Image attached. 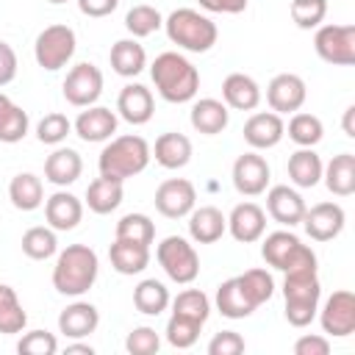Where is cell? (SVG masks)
Masks as SVG:
<instances>
[{
  "mask_svg": "<svg viewBox=\"0 0 355 355\" xmlns=\"http://www.w3.org/2000/svg\"><path fill=\"white\" fill-rule=\"evenodd\" d=\"M97 272H100L97 252L89 244H69L55 258L53 288L64 297H80L94 286Z\"/></svg>",
  "mask_w": 355,
  "mask_h": 355,
  "instance_id": "6da1fadb",
  "label": "cell"
},
{
  "mask_svg": "<svg viewBox=\"0 0 355 355\" xmlns=\"http://www.w3.org/2000/svg\"><path fill=\"white\" fill-rule=\"evenodd\" d=\"M150 75H153V83H155L158 94L166 103H189V100H194V94L200 89L197 67L186 55L172 53V50L155 55V61L150 67Z\"/></svg>",
  "mask_w": 355,
  "mask_h": 355,
  "instance_id": "7a4b0ae2",
  "label": "cell"
},
{
  "mask_svg": "<svg viewBox=\"0 0 355 355\" xmlns=\"http://www.w3.org/2000/svg\"><path fill=\"white\" fill-rule=\"evenodd\" d=\"M150 158H153L150 144H147L141 136L128 133V136L111 139V141L103 147L97 166H100V175H105V178L128 180V178L144 172L147 164H150Z\"/></svg>",
  "mask_w": 355,
  "mask_h": 355,
  "instance_id": "3957f363",
  "label": "cell"
},
{
  "mask_svg": "<svg viewBox=\"0 0 355 355\" xmlns=\"http://www.w3.org/2000/svg\"><path fill=\"white\" fill-rule=\"evenodd\" d=\"M164 28H166L169 42L189 53H208L219 39L216 22L194 8H175L164 19Z\"/></svg>",
  "mask_w": 355,
  "mask_h": 355,
  "instance_id": "277c9868",
  "label": "cell"
},
{
  "mask_svg": "<svg viewBox=\"0 0 355 355\" xmlns=\"http://www.w3.org/2000/svg\"><path fill=\"white\" fill-rule=\"evenodd\" d=\"M322 286L316 269H297L286 272L283 280V300H286V319L294 327H308L319 311Z\"/></svg>",
  "mask_w": 355,
  "mask_h": 355,
  "instance_id": "5b68a950",
  "label": "cell"
},
{
  "mask_svg": "<svg viewBox=\"0 0 355 355\" xmlns=\"http://www.w3.org/2000/svg\"><path fill=\"white\" fill-rule=\"evenodd\" d=\"M261 255L269 266L280 272H297V269H316V252L302 244L291 230H275L263 239Z\"/></svg>",
  "mask_w": 355,
  "mask_h": 355,
  "instance_id": "8992f818",
  "label": "cell"
},
{
  "mask_svg": "<svg viewBox=\"0 0 355 355\" xmlns=\"http://www.w3.org/2000/svg\"><path fill=\"white\" fill-rule=\"evenodd\" d=\"M75 47H78V36L69 25H47L36 36L33 55H36V64L42 69L55 72V69L69 64V58L75 55Z\"/></svg>",
  "mask_w": 355,
  "mask_h": 355,
  "instance_id": "52a82bcc",
  "label": "cell"
},
{
  "mask_svg": "<svg viewBox=\"0 0 355 355\" xmlns=\"http://www.w3.org/2000/svg\"><path fill=\"white\" fill-rule=\"evenodd\" d=\"M155 258H158L161 269L166 272V277L175 283L186 286L200 275V255H197L194 244H189L183 236H166L158 244Z\"/></svg>",
  "mask_w": 355,
  "mask_h": 355,
  "instance_id": "ba28073f",
  "label": "cell"
},
{
  "mask_svg": "<svg viewBox=\"0 0 355 355\" xmlns=\"http://www.w3.org/2000/svg\"><path fill=\"white\" fill-rule=\"evenodd\" d=\"M313 47L322 61L336 67L355 64V25H322L313 36Z\"/></svg>",
  "mask_w": 355,
  "mask_h": 355,
  "instance_id": "9c48e42d",
  "label": "cell"
},
{
  "mask_svg": "<svg viewBox=\"0 0 355 355\" xmlns=\"http://www.w3.org/2000/svg\"><path fill=\"white\" fill-rule=\"evenodd\" d=\"M100 94H103V72H100V67H94L89 61H80L67 72V78H64V100L69 105H75V108L94 105Z\"/></svg>",
  "mask_w": 355,
  "mask_h": 355,
  "instance_id": "30bf717a",
  "label": "cell"
},
{
  "mask_svg": "<svg viewBox=\"0 0 355 355\" xmlns=\"http://www.w3.org/2000/svg\"><path fill=\"white\" fill-rule=\"evenodd\" d=\"M197 202V189L186 178H169L155 189V208L166 219L189 216Z\"/></svg>",
  "mask_w": 355,
  "mask_h": 355,
  "instance_id": "8fae6325",
  "label": "cell"
},
{
  "mask_svg": "<svg viewBox=\"0 0 355 355\" xmlns=\"http://www.w3.org/2000/svg\"><path fill=\"white\" fill-rule=\"evenodd\" d=\"M322 330L336 338H347L355 333V294L349 288H338L327 297L322 308Z\"/></svg>",
  "mask_w": 355,
  "mask_h": 355,
  "instance_id": "7c38bea8",
  "label": "cell"
},
{
  "mask_svg": "<svg viewBox=\"0 0 355 355\" xmlns=\"http://www.w3.org/2000/svg\"><path fill=\"white\" fill-rule=\"evenodd\" d=\"M305 97H308V89H305V80L294 72H280L269 80L266 86V103L275 114H294L305 105Z\"/></svg>",
  "mask_w": 355,
  "mask_h": 355,
  "instance_id": "4fadbf2b",
  "label": "cell"
},
{
  "mask_svg": "<svg viewBox=\"0 0 355 355\" xmlns=\"http://www.w3.org/2000/svg\"><path fill=\"white\" fill-rule=\"evenodd\" d=\"M269 175H272V169H269L266 158L258 155V153H244L233 164V186L244 197L263 194L266 186H269Z\"/></svg>",
  "mask_w": 355,
  "mask_h": 355,
  "instance_id": "5bb4252c",
  "label": "cell"
},
{
  "mask_svg": "<svg viewBox=\"0 0 355 355\" xmlns=\"http://www.w3.org/2000/svg\"><path fill=\"white\" fill-rule=\"evenodd\" d=\"M347 214L338 202H316L311 208H305L302 216V227L313 241H330L344 230Z\"/></svg>",
  "mask_w": 355,
  "mask_h": 355,
  "instance_id": "9a60e30c",
  "label": "cell"
},
{
  "mask_svg": "<svg viewBox=\"0 0 355 355\" xmlns=\"http://www.w3.org/2000/svg\"><path fill=\"white\" fill-rule=\"evenodd\" d=\"M283 136H286V125L283 116L275 111H258L244 122V141L252 150H269L280 144Z\"/></svg>",
  "mask_w": 355,
  "mask_h": 355,
  "instance_id": "2e32d148",
  "label": "cell"
},
{
  "mask_svg": "<svg viewBox=\"0 0 355 355\" xmlns=\"http://www.w3.org/2000/svg\"><path fill=\"white\" fill-rule=\"evenodd\" d=\"M305 208H308V205H305V200H302V194H300L297 189L272 186L269 194H266V214H269L275 222L286 225V227L300 225L302 216H305Z\"/></svg>",
  "mask_w": 355,
  "mask_h": 355,
  "instance_id": "e0dca14e",
  "label": "cell"
},
{
  "mask_svg": "<svg viewBox=\"0 0 355 355\" xmlns=\"http://www.w3.org/2000/svg\"><path fill=\"white\" fill-rule=\"evenodd\" d=\"M227 230H230V236L236 241L252 244L266 230V211L261 205H255V202H239L227 216Z\"/></svg>",
  "mask_w": 355,
  "mask_h": 355,
  "instance_id": "ac0fdd59",
  "label": "cell"
},
{
  "mask_svg": "<svg viewBox=\"0 0 355 355\" xmlns=\"http://www.w3.org/2000/svg\"><path fill=\"white\" fill-rule=\"evenodd\" d=\"M116 111L125 122L130 125H144L153 119V111H155V100H153V92L141 83H128L119 97H116Z\"/></svg>",
  "mask_w": 355,
  "mask_h": 355,
  "instance_id": "d6986e66",
  "label": "cell"
},
{
  "mask_svg": "<svg viewBox=\"0 0 355 355\" xmlns=\"http://www.w3.org/2000/svg\"><path fill=\"white\" fill-rule=\"evenodd\" d=\"M116 114L105 105H86V111L78 114L75 119V133L83 139V141H105L116 133Z\"/></svg>",
  "mask_w": 355,
  "mask_h": 355,
  "instance_id": "ffe728a7",
  "label": "cell"
},
{
  "mask_svg": "<svg viewBox=\"0 0 355 355\" xmlns=\"http://www.w3.org/2000/svg\"><path fill=\"white\" fill-rule=\"evenodd\" d=\"M44 216L53 230H72L83 219V202L69 191H55L44 200Z\"/></svg>",
  "mask_w": 355,
  "mask_h": 355,
  "instance_id": "44dd1931",
  "label": "cell"
},
{
  "mask_svg": "<svg viewBox=\"0 0 355 355\" xmlns=\"http://www.w3.org/2000/svg\"><path fill=\"white\" fill-rule=\"evenodd\" d=\"M227 230V216L214 208V205H200V208H191L189 214V236L197 241V244H214L225 236Z\"/></svg>",
  "mask_w": 355,
  "mask_h": 355,
  "instance_id": "7402d4cb",
  "label": "cell"
},
{
  "mask_svg": "<svg viewBox=\"0 0 355 355\" xmlns=\"http://www.w3.org/2000/svg\"><path fill=\"white\" fill-rule=\"evenodd\" d=\"M97 324H100L97 308L92 302H83V300L67 305L61 311V316H58V330L67 338H86V336H92L97 330Z\"/></svg>",
  "mask_w": 355,
  "mask_h": 355,
  "instance_id": "603a6c76",
  "label": "cell"
},
{
  "mask_svg": "<svg viewBox=\"0 0 355 355\" xmlns=\"http://www.w3.org/2000/svg\"><path fill=\"white\" fill-rule=\"evenodd\" d=\"M222 97H225V105L236 111H252L261 103V86L255 83V78L244 72H230L222 83Z\"/></svg>",
  "mask_w": 355,
  "mask_h": 355,
  "instance_id": "cb8c5ba5",
  "label": "cell"
},
{
  "mask_svg": "<svg viewBox=\"0 0 355 355\" xmlns=\"http://www.w3.org/2000/svg\"><path fill=\"white\" fill-rule=\"evenodd\" d=\"M80 172H83V158L72 147H58L44 161V178L53 186H69L80 178Z\"/></svg>",
  "mask_w": 355,
  "mask_h": 355,
  "instance_id": "d4e9b609",
  "label": "cell"
},
{
  "mask_svg": "<svg viewBox=\"0 0 355 355\" xmlns=\"http://www.w3.org/2000/svg\"><path fill=\"white\" fill-rule=\"evenodd\" d=\"M191 128L197 130V133H202V136H216V133H222L225 128H227V119H230V114H227V105L222 103V100H214V97H202V100H197L194 105H191Z\"/></svg>",
  "mask_w": 355,
  "mask_h": 355,
  "instance_id": "484cf974",
  "label": "cell"
},
{
  "mask_svg": "<svg viewBox=\"0 0 355 355\" xmlns=\"http://www.w3.org/2000/svg\"><path fill=\"white\" fill-rule=\"evenodd\" d=\"M150 153L155 155V161L164 169H183L191 161V139L169 130V133H161L155 139V147Z\"/></svg>",
  "mask_w": 355,
  "mask_h": 355,
  "instance_id": "4316f807",
  "label": "cell"
},
{
  "mask_svg": "<svg viewBox=\"0 0 355 355\" xmlns=\"http://www.w3.org/2000/svg\"><path fill=\"white\" fill-rule=\"evenodd\" d=\"M108 258H111V266L119 275H139L150 263V247L136 244V241H125V239H114V244L108 250Z\"/></svg>",
  "mask_w": 355,
  "mask_h": 355,
  "instance_id": "83f0119b",
  "label": "cell"
},
{
  "mask_svg": "<svg viewBox=\"0 0 355 355\" xmlns=\"http://www.w3.org/2000/svg\"><path fill=\"white\" fill-rule=\"evenodd\" d=\"M122 183L125 180L105 178V175H100L97 180H92L89 189H86V205H89V211H94V214H111V211H116L119 202H122V197H125V186Z\"/></svg>",
  "mask_w": 355,
  "mask_h": 355,
  "instance_id": "f1b7e54d",
  "label": "cell"
},
{
  "mask_svg": "<svg viewBox=\"0 0 355 355\" xmlns=\"http://www.w3.org/2000/svg\"><path fill=\"white\" fill-rule=\"evenodd\" d=\"M324 186L336 194V197H349L355 194V155L352 153H338L333 155V161L322 169Z\"/></svg>",
  "mask_w": 355,
  "mask_h": 355,
  "instance_id": "f546056e",
  "label": "cell"
},
{
  "mask_svg": "<svg viewBox=\"0 0 355 355\" xmlns=\"http://www.w3.org/2000/svg\"><path fill=\"white\" fill-rule=\"evenodd\" d=\"M8 200L19 211H36L44 202V186L42 178L33 172H19L8 183Z\"/></svg>",
  "mask_w": 355,
  "mask_h": 355,
  "instance_id": "4dcf8cb0",
  "label": "cell"
},
{
  "mask_svg": "<svg viewBox=\"0 0 355 355\" xmlns=\"http://www.w3.org/2000/svg\"><path fill=\"white\" fill-rule=\"evenodd\" d=\"M322 169H324V164L313 153V147H300L288 158V178L300 189H313L322 180Z\"/></svg>",
  "mask_w": 355,
  "mask_h": 355,
  "instance_id": "1f68e13d",
  "label": "cell"
},
{
  "mask_svg": "<svg viewBox=\"0 0 355 355\" xmlns=\"http://www.w3.org/2000/svg\"><path fill=\"white\" fill-rule=\"evenodd\" d=\"M111 67L122 78H136L147 67V53L136 39H119L111 47Z\"/></svg>",
  "mask_w": 355,
  "mask_h": 355,
  "instance_id": "d6a6232c",
  "label": "cell"
},
{
  "mask_svg": "<svg viewBox=\"0 0 355 355\" xmlns=\"http://www.w3.org/2000/svg\"><path fill=\"white\" fill-rule=\"evenodd\" d=\"M169 302H172L169 288L155 277H147L133 288V305H136L139 313L158 316V313H164L169 308Z\"/></svg>",
  "mask_w": 355,
  "mask_h": 355,
  "instance_id": "836d02e7",
  "label": "cell"
},
{
  "mask_svg": "<svg viewBox=\"0 0 355 355\" xmlns=\"http://www.w3.org/2000/svg\"><path fill=\"white\" fill-rule=\"evenodd\" d=\"M216 311H219L222 316H227V319H244V316H250L255 308H252L250 300L244 297L239 280L230 277V280H222V283L216 286Z\"/></svg>",
  "mask_w": 355,
  "mask_h": 355,
  "instance_id": "e575fe53",
  "label": "cell"
},
{
  "mask_svg": "<svg viewBox=\"0 0 355 355\" xmlns=\"http://www.w3.org/2000/svg\"><path fill=\"white\" fill-rule=\"evenodd\" d=\"M28 324V313L17 297V291L6 283H0V333L3 336H14L22 333Z\"/></svg>",
  "mask_w": 355,
  "mask_h": 355,
  "instance_id": "d590c367",
  "label": "cell"
},
{
  "mask_svg": "<svg viewBox=\"0 0 355 355\" xmlns=\"http://www.w3.org/2000/svg\"><path fill=\"white\" fill-rule=\"evenodd\" d=\"M236 280H239V286H241V291H244V297L250 300L252 308L269 302L272 294H275V280H272V275L266 269H247Z\"/></svg>",
  "mask_w": 355,
  "mask_h": 355,
  "instance_id": "8d00e7d4",
  "label": "cell"
},
{
  "mask_svg": "<svg viewBox=\"0 0 355 355\" xmlns=\"http://www.w3.org/2000/svg\"><path fill=\"white\" fill-rule=\"evenodd\" d=\"M324 136V125L319 116L305 114V111H294V116L288 119V139L300 147H313L319 144Z\"/></svg>",
  "mask_w": 355,
  "mask_h": 355,
  "instance_id": "74e56055",
  "label": "cell"
},
{
  "mask_svg": "<svg viewBox=\"0 0 355 355\" xmlns=\"http://www.w3.org/2000/svg\"><path fill=\"white\" fill-rule=\"evenodd\" d=\"M58 250V239H55V230L53 227H44V225H36V227H28L22 233V252L33 261H44L50 255H55Z\"/></svg>",
  "mask_w": 355,
  "mask_h": 355,
  "instance_id": "f35d334b",
  "label": "cell"
},
{
  "mask_svg": "<svg viewBox=\"0 0 355 355\" xmlns=\"http://www.w3.org/2000/svg\"><path fill=\"white\" fill-rule=\"evenodd\" d=\"M116 239H125V241H136V244H153L155 239V225L147 214H125L119 222H116Z\"/></svg>",
  "mask_w": 355,
  "mask_h": 355,
  "instance_id": "ab89813d",
  "label": "cell"
},
{
  "mask_svg": "<svg viewBox=\"0 0 355 355\" xmlns=\"http://www.w3.org/2000/svg\"><path fill=\"white\" fill-rule=\"evenodd\" d=\"M164 25V17L158 8L141 3V6H133L128 14H125V28L133 33V39H144L150 33H155L158 28Z\"/></svg>",
  "mask_w": 355,
  "mask_h": 355,
  "instance_id": "60d3db41",
  "label": "cell"
},
{
  "mask_svg": "<svg viewBox=\"0 0 355 355\" xmlns=\"http://www.w3.org/2000/svg\"><path fill=\"white\" fill-rule=\"evenodd\" d=\"M200 330H202V322L183 316V313H172L166 322V341L178 349H189L200 338Z\"/></svg>",
  "mask_w": 355,
  "mask_h": 355,
  "instance_id": "b9f144b4",
  "label": "cell"
},
{
  "mask_svg": "<svg viewBox=\"0 0 355 355\" xmlns=\"http://www.w3.org/2000/svg\"><path fill=\"white\" fill-rule=\"evenodd\" d=\"M172 313H183V316H191L205 324L211 316V300L200 288H186L172 300Z\"/></svg>",
  "mask_w": 355,
  "mask_h": 355,
  "instance_id": "7bdbcfd3",
  "label": "cell"
},
{
  "mask_svg": "<svg viewBox=\"0 0 355 355\" xmlns=\"http://www.w3.org/2000/svg\"><path fill=\"white\" fill-rule=\"evenodd\" d=\"M28 125H31L28 111L19 108L17 103H11L8 111L0 116V141H6V144H17V141H22L25 133H28Z\"/></svg>",
  "mask_w": 355,
  "mask_h": 355,
  "instance_id": "ee69618b",
  "label": "cell"
},
{
  "mask_svg": "<svg viewBox=\"0 0 355 355\" xmlns=\"http://www.w3.org/2000/svg\"><path fill=\"white\" fill-rule=\"evenodd\" d=\"M327 17V0H291V19L297 28L311 31L319 28Z\"/></svg>",
  "mask_w": 355,
  "mask_h": 355,
  "instance_id": "f6af8a7d",
  "label": "cell"
},
{
  "mask_svg": "<svg viewBox=\"0 0 355 355\" xmlns=\"http://www.w3.org/2000/svg\"><path fill=\"white\" fill-rule=\"evenodd\" d=\"M69 130H72V122L67 119V114L53 111V114H44V116L39 119V125H36V139H39L42 144H61V141L69 136Z\"/></svg>",
  "mask_w": 355,
  "mask_h": 355,
  "instance_id": "bcb514c9",
  "label": "cell"
},
{
  "mask_svg": "<svg viewBox=\"0 0 355 355\" xmlns=\"http://www.w3.org/2000/svg\"><path fill=\"white\" fill-rule=\"evenodd\" d=\"M125 349L130 355H155L161 349V336L153 327H147V324L133 327L128 333V338H125Z\"/></svg>",
  "mask_w": 355,
  "mask_h": 355,
  "instance_id": "7dc6e473",
  "label": "cell"
},
{
  "mask_svg": "<svg viewBox=\"0 0 355 355\" xmlns=\"http://www.w3.org/2000/svg\"><path fill=\"white\" fill-rule=\"evenodd\" d=\"M17 349H19L22 355H55V352H58V341H55V336L47 333V330H31V333H25V336L19 338Z\"/></svg>",
  "mask_w": 355,
  "mask_h": 355,
  "instance_id": "c3c4849f",
  "label": "cell"
},
{
  "mask_svg": "<svg viewBox=\"0 0 355 355\" xmlns=\"http://www.w3.org/2000/svg\"><path fill=\"white\" fill-rule=\"evenodd\" d=\"M244 347L247 344L236 330H222L208 341V355H241Z\"/></svg>",
  "mask_w": 355,
  "mask_h": 355,
  "instance_id": "681fc988",
  "label": "cell"
},
{
  "mask_svg": "<svg viewBox=\"0 0 355 355\" xmlns=\"http://www.w3.org/2000/svg\"><path fill=\"white\" fill-rule=\"evenodd\" d=\"M327 352H330V341L324 336L308 333L294 341V355H327Z\"/></svg>",
  "mask_w": 355,
  "mask_h": 355,
  "instance_id": "f907efd6",
  "label": "cell"
},
{
  "mask_svg": "<svg viewBox=\"0 0 355 355\" xmlns=\"http://www.w3.org/2000/svg\"><path fill=\"white\" fill-rule=\"evenodd\" d=\"M17 53H14V47L8 44V42H3L0 39V86H6V83H11L14 78H17Z\"/></svg>",
  "mask_w": 355,
  "mask_h": 355,
  "instance_id": "816d5d0a",
  "label": "cell"
},
{
  "mask_svg": "<svg viewBox=\"0 0 355 355\" xmlns=\"http://www.w3.org/2000/svg\"><path fill=\"white\" fill-rule=\"evenodd\" d=\"M116 6H119V0H78L80 14H86V17H108L116 11Z\"/></svg>",
  "mask_w": 355,
  "mask_h": 355,
  "instance_id": "f5cc1de1",
  "label": "cell"
},
{
  "mask_svg": "<svg viewBox=\"0 0 355 355\" xmlns=\"http://www.w3.org/2000/svg\"><path fill=\"white\" fill-rule=\"evenodd\" d=\"M205 11H216V14H241L247 8V0H197Z\"/></svg>",
  "mask_w": 355,
  "mask_h": 355,
  "instance_id": "db71d44e",
  "label": "cell"
},
{
  "mask_svg": "<svg viewBox=\"0 0 355 355\" xmlns=\"http://www.w3.org/2000/svg\"><path fill=\"white\" fill-rule=\"evenodd\" d=\"M341 128H344V133H347L349 139H355V105H347L344 119H341Z\"/></svg>",
  "mask_w": 355,
  "mask_h": 355,
  "instance_id": "11a10c76",
  "label": "cell"
},
{
  "mask_svg": "<svg viewBox=\"0 0 355 355\" xmlns=\"http://www.w3.org/2000/svg\"><path fill=\"white\" fill-rule=\"evenodd\" d=\"M72 352L92 355V352H94V347H92V344H67V355H72Z\"/></svg>",
  "mask_w": 355,
  "mask_h": 355,
  "instance_id": "9f6ffc18",
  "label": "cell"
},
{
  "mask_svg": "<svg viewBox=\"0 0 355 355\" xmlns=\"http://www.w3.org/2000/svg\"><path fill=\"white\" fill-rule=\"evenodd\" d=\"M8 105H11V100H8V97H6L3 92H0V116H3L6 111H8Z\"/></svg>",
  "mask_w": 355,
  "mask_h": 355,
  "instance_id": "6f0895ef",
  "label": "cell"
},
{
  "mask_svg": "<svg viewBox=\"0 0 355 355\" xmlns=\"http://www.w3.org/2000/svg\"><path fill=\"white\" fill-rule=\"evenodd\" d=\"M47 3H53V6H61V3H67V0H47Z\"/></svg>",
  "mask_w": 355,
  "mask_h": 355,
  "instance_id": "680465c9",
  "label": "cell"
}]
</instances>
